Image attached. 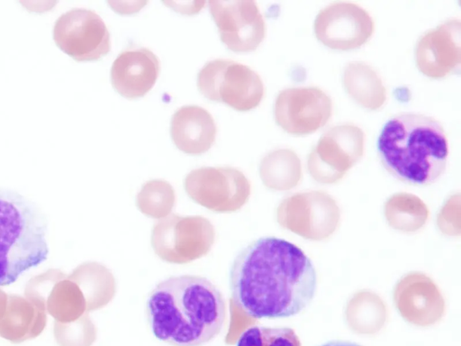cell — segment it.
<instances>
[{
    "label": "cell",
    "mask_w": 461,
    "mask_h": 346,
    "mask_svg": "<svg viewBox=\"0 0 461 346\" xmlns=\"http://www.w3.org/2000/svg\"><path fill=\"white\" fill-rule=\"evenodd\" d=\"M274 114L276 123L284 131L304 135L329 122L332 102L324 91L315 86L288 87L278 93Z\"/></svg>",
    "instance_id": "9"
},
{
    "label": "cell",
    "mask_w": 461,
    "mask_h": 346,
    "mask_svg": "<svg viewBox=\"0 0 461 346\" xmlns=\"http://www.w3.org/2000/svg\"><path fill=\"white\" fill-rule=\"evenodd\" d=\"M199 91L208 99L239 111L258 106L264 96L260 76L248 65L224 58L207 61L197 74Z\"/></svg>",
    "instance_id": "5"
},
{
    "label": "cell",
    "mask_w": 461,
    "mask_h": 346,
    "mask_svg": "<svg viewBox=\"0 0 461 346\" xmlns=\"http://www.w3.org/2000/svg\"><path fill=\"white\" fill-rule=\"evenodd\" d=\"M365 133L352 123L326 131L308 156L311 173L319 179L339 178L364 153Z\"/></svg>",
    "instance_id": "11"
},
{
    "label": "cell",
    "mask_w": 461,
    "mask_h": 346,
    "mask_svg": "<svg viewBox=\"0 0 461 346\" xmlns=\"http://www.w3.org/2000/svg\"><path fill=\"white\" fill-rule=\"evenodd\" d=\"M216 132L212 115L200 105H183L171 117L172 140L185 153L200 154L207 151L215 141Z\"/></svg>",
    "instance_id": "15"
},
{
    "label": "cell",
    "mask_w": 461,
    "mask_h": 346,
    "mask_svg": "<svg viewBox=\"0 0 461 346\" xmlns=\"http://www.w3.org/2000/svg\"><path fill=\"white\" fill-rule=\"evenodd\" d=\"M414 57L417 68L431 78H442L460 70L461 22L448 19L424 32L418 40Z\"/></svg>",
    "instance_id": "13"
},
{
    "label": "cell",
    "mask_w": 461,
    "mask_h": 346,
    "mask_svg": "<svg viewBox=\"0 0 461 346\" xmlns=\"http://www.w3.org/2000/svg\"><path fill=\"white\" fill-rule=\"evenodd\" d=\"M53 40L77 61L96 60L111 49L110 32L101 16L86 8H73L55 22Z\"/></svg>",
    "instance_id": "8"
},
{
    "label": "cell",
    "mask_w": 461,
    "mask_h": 346,
    "mask_svg": "<svg viewBox=\"0 0 461 346\" xmlns=\"http://www.w3.org/2000/svg\"><path fill=\"white\" fill-rule=\"evenodd\" d=\"M175 199L172 187L165 180L156 179L147 182L138 195L140 208L160 211L171 207Z\"/></svg>",
    "instance_id": "19"
},
{
    "label": "cell",
    "mask_w": 461,
    "mask_h": 346,
    "mask_svg": "<svg viewBox=\"0 0 461 346\" xmlns=\"http://www.w3.org/2000/svg\"><path fill=\"white\" fill-rule=\"evenodd\" d=\"M300 159L291 149L271 150L260 162L261 178L270 187L282 188L294 185L300 177Z\"/></svg>",
    "instance_id": "17"
},
{
    "label": "cell",
    "mask_w": 461,
    "mask_h": 346,
    "mask_svg": "<svg viewBox=\"0 0 461 346\" xmlns=\"http://www.w3.org/2000/svg\"><path fill=\"white\" fill-rule=\"evenodd\" d=\"M42 211L16 191L0 188V286L14 283L49 255Z\"/></svg>",
    "instance_id": "4"
},
{
    "label": "cell",
    "mask_w": 461,
    "mask_h": 346,
    "mask_svg": "<svg viewBox=\"0 0 461 346\" xmlns=\"http://www.w3.org/2000/svg\"><path fill=\"white\" fill-rule=\"evenodd\" d=\"M320 346H362V345L353 342V341H349L332 340V341H329Z\"/></svg>",
    "instance_id": "20"
},
{
    "label": "cell",
    "mask_w": 461,
    "mask_h": 346,
    "mask_svg": "<svg viewBox=\"0 0 461 346\" xmlns=\"http://www.w3.org/2000/svg\"><path fill=\"white\" fill-rule=\"evenodd\" d=\"M214 239V227L207 218L169 214L154 224L150 242L159 259L183 264L206 255Z\"/></svg>",
    "instance_id": "6"
},
{
    "label": "cell",
    "mask_w": 461,
    "mask_h": 346,
    "mask_svg": "<svg viewBox=\"0 0 461 346\" xmlns=\"http://www.w3.org/2000/svg\"><path fill=\"white\" fill-rule=\"evenodd\" d=\"M185 188L198 204L216 212L240 208L250 193V183L238 168L230 166L201 167L185 177Z\"/></svg>",
    "instance_id": "7"
},
{
    "label": "cell",
    "mask_w": 461,
    "mask_h": 346,
    "mask_svg": "<svg viewBox=\"0 0 461 346\" xmlns=\"http://www.w3.org/2000/svg\"><path fill=\"white\" fill-rule=\"evenodd\" d=\"M160 70L158 56L146 47L123 50L113 60L111 82L122 96H143L155 84Z\"/></svg>",
    "instance_id": "14"
},
{
    "label": "cell",
    "mask_w": 461,
    "mask_h": 346,
    "mask_svg": "<svg viewBox=\"0 0 461 346\" xmlns=\"http://www.w3.org/2000/svg\"><path fill=\"white\" fill-rule=\"evenodd\" d=\"M374 27L370 14L350 2H336L322 8L313 24L316 38L338 50L361 47L372 36Z\"/></svg>",
    "instance_id": "10"
},
{
    "label": "cell",
    "mask_w": 461,
    "mask_h": 346,
    "mask_svg": "<svg viewBox=\"0 0 461 346\" xmlns=\"http://www.w3.org/2000/svg\"><path fill=\"white\" fill-rule=\"evenodd\" d=\"M236 346H302L294 329L255 325L240 335Z\"/></svg>",
    "instance_id": "18"
},
{
    "label": "cell",
    "mask_w": 461,
    "mask_h": 346,
    "mask_svg": "<svg viewBox=\"0 0 461 346\" xmlns=\"http://www.w3.org/2000/svg\"><path fill=\"white\" fill-rule=\"evenodd\" d=\"M229 286L232 301L249 317L285 318L312 303L317 273L298 246L266 236L251 241L235 257Z\"/></svg>",
    "instance_id": "1"
},
{
    "label": "cell",
    "mask_w": 461,
    "mask_h": 346,
    "mask_svg": "<svg viewBox=\"0 0 461 346\" xmlns=\"http://www.w3.org/2000/svg\"><path fill=\"white\" fill-rule=\"evenodd\" d=\"M342 82L348 96L364 108L377 110L386 101V90L380 76L365 62H349L344 68Z\"/></svg>",
    "instance_id": "16"
},
{
    "label": "cell",
    "mask_w": 461,
    "mask_h": 346,
    "mask_svg": "<svg viewBox=\"0 0 461 346\" xmlns=\"http://www.w3.org/2000/svg\"><path fill=\"white\" fill-rule=\"evenodd\" d=\"M377 153L384 168L394 178L424 187L435 183L445 172L448 142L436 119L402 113L384 125L377 140Z\"/></svg>",
    "instance_id": "3"
},
{
    "label": "cell",
    "mask_w": 461,
    "mask_h": 346,
    "mask_svg": "<svg viewBox=\"0 0 461 346\" xmlns=\"http://www.w3.org/2000/svg\"><path fill=\"white\" fill-rule=\"evenodd\" d=\"M210 13L222 42L234 51L256 50L266 34V23L253 0H211Z\"/></svg>",
    "instance_id": "12"
},
{
    "label": "cell",
    "mask_w": 461,
    "mask_h": 346,
    "mask_svg": "<svg viewBox=\"0 0 461 346\" xmlns=\"http://www.w3.org/2000/svg\"><path fill=\"white\" fill-rule=\"evenodd\" d=\"M146 316L159 341L171 346H202L221 332L227 305L222 293L206 278L172 276L149 292Z\"/></svg>",
    "instance_id": "2"
}]
</instances>
